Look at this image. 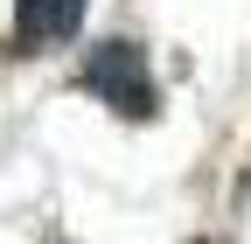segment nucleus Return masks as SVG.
Instances as JSON below:
<instances>
[{
    "label": "nucleus",
    "instance_id": "f03ea898",
    "mask_svg": "<svg viewBox=\"0 0 251 244\" xmlns=\"http://www.w3.org/2000/svg\"><path fill=\"white\" fill-rule=\"evenodd\" d=\"M77 21H84V0H14V49L70 42Z\"/></svg>",
    "mask_w": 251,
    "mask_h": 244
},
{
    "label": "nucleus",
    "instance_id": "f257e3e1",
    "mask_svg": "<svg viewBox=\"0 0 251 244\" xmlns=\"http://www.w3.org/2000/svg\"><path fill=\"white\" fill-rule=\"evenodd\" d=\"M84 84L98 91L105 105H119L126 119L153 112V77H147V49L140 42H98L91 63H84Z\"/></svg>",
    "mask_w": 251,
    "mask_h": 244
}]
</instances>
